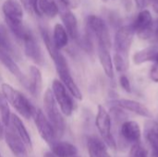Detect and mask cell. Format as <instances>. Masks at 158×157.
Returning <instances> with one entry per match:
<instances>
[{
	"label": "cell",
	"mask_w": 158,
	"mask_h": 157,
	"mask_svg": "<svg viewBox=\"0 0 158 157\" xmlns=\"http://www.w3.org/2000/svg\"><path fill=\"white\" fill-rule=\"evenodd\" d=\"M33 2L34 0H20L21 5L27 11H33Z\"/></svg>",
	"instance_id": "836d02e7"
},
{
	"label": "cell",
	"mask_w": 158,
	"mask_h": 157,
	"mask_svg": "<svg viewBox=\"0 0 158 157\" xmlns=\"http://www.w3.org/2000/svg\"><path fill=\"white\" fill-rule=\"evenodd\" d=\"M149 5H152L154 11L158 14V0H149Z\"/></svg>",
	"instance_id": "d590c367"
},
{
	"label": "cell",
	"mask_w": 158,
	"mask_h": 157,
	"mask_svg": "<svg viewBox=\"0 0 158 157\" xmlns=\"http://www.w3.org/2000/svg\"><path fill=\"white\" fill-rule=\"evenodd\" d=\"M1 91L7 103H9L20 116L26 119L32 118L35 107L19 91L14 89L7 83L2 84Z\"/></svg>",
	"instance_id": "6da1fadb"
},
{
	"label": "cell",
	"mask_w": 158,
	"mask_h": 157,
	"mask_svg": "<svg viewBox=\"0 0 158 157\" xmlns=\"http://www.w3.org/2000/svg\"><path fill=\"white\" fill-rule=\"evenodd\" d=\"M27 86L28 91L30 93L34 96L38 97L42 92V85H43V80H42V73L40 69L37 67L31 66L29 69V78L24 82Z\"/></svg>",
	"instance_id": "2e32d148"
},
{
	"label": "cell",
	"mask_w": 158,
	"mask_h": 157,
	"mask_svg": "<svg viewBox=\"0 0 158 157\" xmlns=\"http://www.w3.org/2000/svg\"><path fill=\"white\" fill-rule=\"evenodd\" d=\"M10 123L12 125V128L14 129V130L16 131V133L18 134V136L22 140V142L25 143V145L27 146V148L31 149L32 148V142L31 139V136L26 129V127L24 126L23 122L21 121V119L14 114H11L10 117Z\"/></svg>",
	"instance_id": "7402d4cb"
},
{
	"label": "cell",
	"mask_w": 158,
	"mask_h": 157,
	"mask_svg": "<svg viewBox=\"0 0 158 157\" xmlns=\"http://www.w3.org/2000/svg\"><path fill=\"white\" fill-rule=\"evenodd\" d=\"M32 118L42 139L49 145L54 143L56 141L57 135L54 127L46 118L45 114H44L41 109L35 108Z\"/></svg>",
	"instance_id": "52a82bcc"
},
{
	"label": "cell",
	"mask_w": 158,
	"mask_h": 157,
	"mask_svg": "<svg viewBox=\"0 0 158 157\" xmlns=\"http://www.w3.org/2000/svg\"><path fill=\"white\" fill-rule=\"evenodd\" d=\"M87 148L90 157H111L107 152L106 144L96 136H91L87 140Z\"/></svg>",
	"instance_id": "d6986e66"
},
{
	"label": "cell",
	"mask_w": 158,
	"mask_h": 157,
	"mask_svg": "<svg viewBox=\"0 0 158 157\" xmlns=\"http://www.w3.org/2000/svg\"><path fill=\"white\" fill-rule=\"evenodd\" d=\"M4 135H5V130L3 129V126L0 123V141L4 138Z\"/></svg>",
	"instance_id": "74e56055"
},
{
	"label": "cell",
	"mask_w": 158,
	"mask_h": 157,
	"mask_svg": "<svg viewBox=\"0 0 158 157\" xmlns=\"http://www.w3.org/2000/svg\"><path fill=\"white\" fill-rule=\"evenodd\" d=\"M135 31L132 25H125L120 27L115 36V48L117 53L123 56H128V52L131 48Z\"/></svg>",
	"instance_id": "8fae6325"
},
{
	"label": "cell",
	"mask_w": 158,
	"mask_h": 157,
	"mask_svg": "<svg viewBox=\"0 0 158 157\" xmlns=\"http://www.w3.org/2000/svg\"><path fill=\"white\" fill-rule=\"evenodd\" d=\"M119 84L121 86V88L127 92V93H131V83L129 79L127 78V76L125 75H121L119 78Z\"/></svg>",
	"instance_id": "4dcf8cb0"
},
{
	"label": "cell",
	"mask_w": 158,
	"mask_h": 157,
	"mask_svg": "<svg viewBox=\"0 0 158 157\" xmlns=\"http://www.w3.org/2000/svg\"><path fill=\"white\" fill-rule=\"evenodd\" d=\"M0 48H1V49L6 50V51L9 52L10 54L14 51L13 45L11 44L9 39L7 38L6 31H1V30H0Z\"/></svg>",
	"instance_id": "f546056e"
},
{
	"label": "cell",
	"mask_w": 158,
	"mask_h": 157,
	"mask_svg": "<svg viewBox=\"0 0 158 157\" xmlns=\"http://www.w3.org/2000/svg\"><path fill=\"white\" fill-rule=\"evenodd\" d=\"M2 11L9 30L14 36L17 37L24 28L22 23L23 10L21 4L18 0H6L3 3Z\"/></svg>",
	"instance_id": "3957f363"
},
{
	"label": "cell",
	"mask_w": 158,
	"mask_h": 157,
	"mask_svg": "<svg viewBox=\"0 0 158 157\" xmlns=\"http://www.w3.org/2000/svg\"><path fill=\"white\" fill-rule=\"evenodd\" d=\"M153 38H154V45L153 46L158 49V19L154 24V36H153Z\"/></svg>",
	"instance_id": "e575fe53"
},
{
	"label": "cell",
	"mask_w": 158,
	"mask_h": 157,
	"mask_svg": "<svg viewBox=\"0 0 158 157\" xmlns=\"http://www.w3.org/2000/svg\"><path fill=\"white\" fill-rule=\"evenodd\" d=\"M154 24L150 11L143 10L138 14L131 25L141 39H149L154 36Z\"/></svg>",
	"instance_id": "30bf717a"
},
{
	"label": "cell",
	"mask_w": 158,
	"mask_h": 157,
	"mask_svg": "<svg viewBox=\"0 0 158 157\" xmlns=\"http://www.w3.org/2000/svg\"><path fill=\"white\" fill-rule=\"evenodd\" d=\"M44 157H56L52 153H46L44 155Z\"/></svg>",
	"instance_id": "ab89813d"
},
{
	"label": "cell",
	"mask_w": 158,
	"mask_h": 157,
	"mask_svg": "<svg viewBox=\"0 0 158 157\" xmlns=\"http://www.w3.org/2000/svg\"><path fill=\"white\" fill-rule=\"evenodd\" d=\"M157 51L158 49H156L154 46H150L148 48L140 50L134 54L133 61L136 65H141V64L148 62V61H154V56Z\"/></svg>",
	"instance_id": "484cf974"
},
{
	"label": "cell",
	"mask_w": 158,
	"mask_h": 157,
	"mask_svg": "<svg viewBox=\"0 0 158 157\" xmlns=\"http://www.w3.org/2000/svg\"><path fill=\"white\" fill-rule=\"evenodd\" d=\"M44 113L52 126L54 127L57 138H60L63 136L65 130H66V124L64 118L59 111L58 105L55 100L54 94L52 90L48 89L44 97Z\"/></svg>",
	"instance_id": "7a4b0ae2"
},
{
	"label": "cell",
	"mask_w": 158,
	"mask_h": 157,
	"mask_svg": "<svg viewBox=\"0 0 158 157\" xmlns=\"http://www.w3.org/2000/svg\"><path fill=\"white\" fill-rule=\"evenodd\" d=\"M74 157H79V156H78V155H76V156H74Z\"/></svg>",
	"instance_id": "7bdbcfd3"
},
{
	"label": "cell",
	"mask_w": 158,
	"mask_h": 157,
	"mask_svg": "<svg viewBox=\"0 0 158 157\" xmlns=\"http://www.w3.org/2000/svg\"><path fill=\"white\" fill-rule=\"evenodd\" d=\"M0 157H3V156H2V155H1V154H0Z\"/></svg>",
	"instance_id": "b9f144b4"
},
{
	"label": "cell",
	"mask_w": 158,
	"mask_h": 157,
	"mask_svg": "<svg viewBox=\"0 0 158 157\" xmlns=\"http://www.w3.org/2000/svg\"><path fill=\"white\" fill-rule=\"evenodd\" d=\"M54 62L56 68V71L60 77L61 82L65 85V87L68 89V91L70 93V94L74 98L78 100H81L82 99L81 92L71 76V73L69 71V65L65 56L60 53L58 56L54 60Z\"/></svg>",
	"instance_id": "5b68a950"
},
{
	"label": "cell",
	"mask_w": 158,
	"mask_h": 157,
	"mask_svg": "<svg viewBox=\"0 0 158 157\" xmlns=\"http://www.w3.org/2000/svg\"><path fill=\"white\" fill-rule=\"evenodd\" d=\"M130 157H149L147 150L141 142L135 143L131 145L130 151Z\"/></svg>",
	"instance_id": "f1b7e54d"
},
{
	"label": "cell",
	"mask_w": 158,
	"mask_h": 157,
	"mask_svg": "<svg viewBox=\"0 0 158 157\" xmlns=\"http://www.w3.org/2000/svg\"><path fill=\"white\" fill-rule=\"evenodd\" d=\"M114 63H115L116 69L119 72H124L128 69L129 62L126 56L116 53L114 56Z\"/></svg>",
	"instance_id": "83f0119b"
},
{
	"label": "cell",
	"mask_w": 158,
	"mask_h": 157,
	"mask_svg": "<svg viewBox=\"0 0 158 157\" xmlns=\"http://www.w3.org/2000/svg\"><path fill=\"white\" fill-rule=\"evenodd\" d=\"M111 103L114 105L118 106L119 108L133 112L141 117H144V118H153L152 112L144 105H143L137 101L129 100V99H117V100H113Z\"/></svg>",
	"instance_id": "4fadbf2b"
},
{
	"label": "cell",
	"mask_w": 158,
	"mask_h": 157,
	"mask_svg": "<svg viewBox=\"0 0 158 157\" xmlns=\"http://www.w3.org/2000/svg\"><path fill=\"white\" fill-rule=\"evenodd\" d=\"M154 61H155L156 63H158V51L156 53V55H155V56H154Z\"/></svg>",
	"instance_id": "f35d334b"
},
{
	"label": "cell",
	"mask_w": 158,
	"mask_h": 157,
	"mask_svg": "<svg viewBox=\"0 0 158 157\" xmlns=\"http://www.w3.org/2000/svg\"><path fill=\"white\" fill-rule=\"evenodd\" d=\"M58 2L60 6H63L69 9H73L79 6L80 0H58Z\"/></svg>",
	"instance_id": "1f68e13d"
},
{
	"label": "cell",
	"mask_w": 158,
	"mask_h": 157,
	"mask_svg": "<svg viewBox=\"0 0 158 157\" xmlns=\"http://www.w3.org/2000/svg\"><path fill=\"white\" fill-rule=\"evenodd\" d=\"M8 130L5 132L4 138L6 140V143L12 152V154L16 157H27L28 156V148L25 145V143L22 142V140L18 136L14 129L9 128L7 126Z\"/></svg>",
	"instance_id": "7c38bea8"
},
{
	"label": "cell",
	"mask_w": 158,
	"mask_h": 157,
	"mask_svg": "<svg viewBox=\"0 0 158 157\" xmlns=\"http://www.w3.org/2000/svg\"><path fill=\"white\" fill-rule=\"evenodd\" d=\"M98 56L106 75L112 79L114 77V66L109 53V48L98 43Z\"/></svg>",
	"instance_id": "603a6c76"
},
{
	"label": "cell",
	"mask_w": 158,
	"mask_h": 157,
	"mask_svg": "<svg viewBox=\"0 0 158 157\" xmlns=\"http://www.w3.org/2000/svg\"><path fill=\"white\" fill-rule=\"evenodd\" d=\"M135 3H136V6L139 7V8H143L145 6V1L144 0H135Z\"/></svg>",
	"instance_id": "8d00e7d4"
},
{
	"label": "cell",
	"mask_w": 158,
	"mask_h": 157,
	"mask_svg": "<svg viewBox=\"0 0 158 157\" xmlns=\"http://www.w3.org/2000/svg\"><path fill=\"white\" fill-rule=\"evenodd\" d=\"M150 78L155 82H158V63H156L153 66V68L150 71Z\"/></svg>",
	"instance_id": "d6a6232c"
},
{
	"label": "cell",
	"mask_w": 158,
	"mask_h": 157,
	"mask_svg": "<svg viewBox=\"0 0 158 157\" xmlns=\"http://www.w3.org/2000/svg\"><path fill=\"white\" fill-rule=\"evenodd\" d=\"M53 40L57 49L64 48L69 43V33L62 24H56L53 31Z\"/></svg>",
	"instance_id": "cb8c5ba5"
},
{
	"label": "cell",
	"mask_w": 158,
	"mask_h": 157,
	"mask_svg": "<svg viewBox=\"0 0 158 157\" xmlns=\"http://www.w3.org/2000/svg\"><path fill=\"white\" fill-rule=\"evenodd\" d=\"M144 136L151 146L153 157H158V123L150 120L145 123Z\"/></svg>",
	"instance_id": "ac0fdd59"
},
{
	"label": "cell",
	"mask_w": 158,
	"mask_h": 157,
	"mask_svg": "<svg viewBox=\"0 0 158 157\" xmlns=\"http://www.w3.org/2000/svg\"><path fill=\"white\" fill-rule=\"evenodd\" d=\"M33 11L39 16L54 18L58 14L59 7L55 0H34Z\"/></svg>",
	"instance_id": "e0dca14e"
},
{
	"label": "cell",
	"mask_w": 158,
	"mask_h": 157,
	"mask_svg": "<svg viewBox=\"0 0 158 157\" xmlns=\"http://www.w3.org/2000/svg\"><path fill=\"white\" fill-rule=\"evenodd\" d=\"M58 7H59L58 13L60 14L61 19L64 24L63 26L68 31L69 36H70L72 39H77L79 35V30H78V21L75 15L68 7H65L60 5L58 6Z\"/></svg>",
	"instance_id": "5bb4252c"
},
{
	"label": "cell",
	"mask_w": 158,
	"mask_h": 157,
	"mask_svg": "<svg viewBox=\"0 0 158 157\" xmlns=\"http://www.w3.org/2000/svg\"><path fill=\"white\" fill-rule=\"evenodd\" d=\"M95 125L102 137V140L105 142L106 146L115 150L116 142L111 132V117L109 113L106 110V108L100 105L97 107Z\"/></svg>",
	"instance_id": "8992f818"
},
{
	"label": "cell",
	"mask_w": 158,
	"mask_h": 157,
	"mask_svg": "<svg viewBox=\"0 0 158 157\" xmlns=\"http://www.w3.org/2000/svg\"><path fill=\"white\" fill-rule=\"evenodd\" d=\"M40 31H41V35L43 37L45 47L47 49V52L49 53L51 58L53 60H55L58 56V55L60 54L59 49L56 48V44L54 43V40H53V36H51V34H50V32L48 31L47 29L41 27Z\"/></svg>",
	"instance_id": "d4e9b609"
},
{
	"label": "cell",
	"mask_w": 158,
	"mask_h": 157,
	"mask_svg": "<svg viewBox=\"0 0 158 157\" xmlns=\"http://www.w3.org/2000/svg\"><path fill=\"white\" fill-rule=\"evenodd\" d=\"M144 1H145V6L149 5V0H144Z\"/></svg>",
	"instance_id": "60d3db41"
},
{
	"label": "cell",
	"mask_w": 158,
	"mask_h": 157,
	"mask_svg": "<svg viewBox=\"0 0 158 157\" xmlns=\"http://www.w3.org/2000/svg\"><path fill=\"white\" fill-rule=\"evenodd\" d=\"M141 129L135 121H124L120 127V136L129 143H135L141 142Z\"/></svg>",
	"instance_id": "9a60e30c"
},
{
	"label": "cell",
	"mask_w": 158,
	"mask_h": 157,
	"mask_svg": "<svg viewBox=\"0 0 158 157\" xmlns=\"http://www.w3.org/2000/svg\"><path fill=\"white\" fill-rule=\"evenodd\" d=\"M0 117L3 124L7 127L10 124L11 113L7 105V101L2 93H0Z\"/></svg>",
	"instance_id": "4316f807"
},
{
	"label": "cell",
	"mask_w": 158,
	"mask_h": 157,
	"mask_svg": "<svg viewBox=\"0 0 158 157\" xmlns=\"http://www.w3.org/2000/svg\"><path fill=\"white\" fill-rule=\"evenodd\" d=\"M52 92L61 112L65 116H70L74 110V104L65 85L61 81L55 80L52 84Z\"/></svg>",
	"instance_id": "ba28073f"
},
{
	"label": "cell",
	"mask_w": 158,
	"mask_h": 157,
	"mask_svg": "<svg viewBox=\"0 0 158 157\" xmlns=\"http://www.w3.org/2000/svg\"><path fill=\"white\" fill-rule=\"evenodd\" d=\"M0 62L6 67V69H8V71L14 77H16L18 80H19L22 82L25 81L24 77L21 73V70L19 69L17 63L13 60L10 53L5 49H1V48H0Z\"/></svg>",
	"instance_id": "44dd1931"
},
{
	"label": "cell",
	"mask_w": 158,
	"mask_h": 157,
	"mask_svg": "<svg viewBox=\"0 0 158 157\" xmlns=\"http://www.w3.org/2000/svg\"><path fill=\"white\" fill-rule=\"evenodd\" d=\"M50 147L52 154L56 157H74L78 155L77 147L68 142L56 141Z\"/></svg>",
	"instance_id": "ffe728a7"
},
{
	"label": "cell",
	"mask_w": 158,
	"mask_h": 157,
	"mask_svg": "<svg viewBox=\"0 0 158 157\" xmlns=\"http://www.w3.org/2000/svg\"><path fill=\"white\" fill-rule=\"evenodd\" d=\"M87 24L94 35L97 38L98 43L110 48L112 45L109 31L103 19L95 15H90L87 19Z\"/></svg>",
	"instance_id": "9c48e42d"
},
{
	"label": "cell",
	"mask_w": 158,
	"mask_h": 157,
	"mask_svg": "<svg viewBox=\"0 0 158 157\" xmlns=\"http://www.w3.org/2000/svg\"><path fill=\"white\" fill-rule=\"evenodd\" d=\"M18 40H19L24 47L25 55L35 64L42 65L44 63V56L41 50V47L34 36V34L31 32L30 29L27 27H24L20 34L17 37Z\"/></svg>",
	"instance_id": "277c9868"
}]
</instances>
